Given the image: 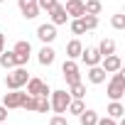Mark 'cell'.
Returning <instances> with one entry per match:
<instances>
[{
  "mask_svg": "<svg viewBox=\"0 0 125 125\" xmlns=\"http://www.w3.org/2000/svg\"><path fill=\"white\" fill-rule=\"evenodd\" d=\"M17 5L25 8V5H37V0H17Z\"/></svg>",
  "mask_w": 125,
  "mask_h": 125,
  "instance_id": "obj_33",
  "label": "cell"
},
{
  "mask_svg": "<svg viewBox=\"0 0 125 125\" xmlns=\"http://www.w3.org/2000/svg\"><path fill=\"white\" fill-rule=\"evenodd\" d=\"M61 74H64L66 83H79L81 81V74H79V64H76V59H66L64 64H61Z\"/></svg>",
  "mask_w": 125,
  "mask_h": 125,
  "instance_id": "obj_5",
  "label": "cell"
},
{
  "mask_svg": "<svg viewBox=\"0 0 125 125\" xmlns=\"http://www.w3.org/2000/svg\"><path fill=\"white\" fill-rule=\"evenodd\" d=\"M69 96H71V98H83V96H86V86H83V81L71 83V86H69Z\"/></svg>",
  "mask_w": 125,
  "mask_h": 125,
  "instance_id": "obj_23",
  "label": "cell"
},
{
  "mask_svg": "<svg viewBox=\"0 0 125 125\" xmlns=\"http://www.w3.org/2000/svg\"><path fill=\"white\" fill-rule=\"evenodd\" d=\"M105 113H108V118H113V120H120V118L125 115V105H123L120 101H110Z\"/></svg>",
  "mask_w": 125,
  "mask_h": 125,
  "instance_id": "obj_15",
  "label": "cell"
},
{
  "mask_svg": "<svg viewBox=\"0 0 125 125\" xmlns=\"http://www.w3.org/2000/svg\"><path fill=\"white\" fill-rule=\"evenodd\" d=\"M20 108H22V110H30V113H34V108H37V96H30V93H27Z\"/></svg>",
  "mask_w": 125,
  "mask_h": 125,
  "instance_id": "obj_25",
  "label": "cell"
},
{
  "mask_svg": "<svg viewBox=\"0 0 125 125\" xmlns=\"http://www.w3.org/2000/svg\"><path fill=\"white\" fill-rule=\"evenodd\" d=\"M27 93L30 96H49L52 91H49V86L42 81V79H27Z\"/></svg>",
  "mask_w": 125,
  "mask_h": 125,
  "instance_id": "obj_7",
  "label": "cell"
},
{
  "mask_svg": "<svg viewBox=\"0 0 125 125\" xmlns=\"http://www.w3.org/2000/svg\"><path fill=\"white\" fill-rule=\"evenodd\" d=\"M71 34H86V27L81 25V17H74L71 20Z\"/></svg>",
  "mask_w": 125,
  "mask_h": 125,
  "instance_id": "obj_28",
  "label": "cell"
},
{
  "mask_svg": "<svg viewBox=\"0 0 125 125\" xmlns=\"http://www.w3.org/2000/svg\"><path fill=\"white\" fill-rule=\"evenodd\" d=\"M110 25H113V30H125V15H123V12L113 15V17H110Z\"/></svg>",
  "mask_w": 125,
  "mask_h": 125,
  "instance_id": "obj_27",
  "label": "cell"
},
{
  "mask_svg": "<svg viewBox=\"0 0 125 125\" xmlns=\"http://www.w3.org/2000/svg\"><path fill=\"white\" fill-rule=\"evenodd\" d=\"M69 103H71L69 91H52V93H49V108H52L56 115H64L66 108H69Z\"/></svg>",
  "mask_w": 125,
  "mask_h": 125,
  "instance_id": "obj_2",
  "label": "cell"
},
{
  "mask_svg": "<svg viewBox=\"0 0 125 125\" xmlns=\"http://www.w3.org/2000/svg\"><path fill=\"white\" fill-rule=\"evenodd\" d=\"M54 5H59V0H37V8L44 10V12H49Z\"/></svg>",
  "mask_w": 125,
  "mask_h": 125,
  "instance_id": "obj_29",
  "label": "cell"
},
{
  "mask_svg": "<svg viewBox=\"0 0 125 125\" xmlns=\"http://www.w3.org/2000/svg\"><path fill=\"white\" fill-rule=\"evenodd\" d=\"M37 37H39L42 44H52V42L56 39V27H54L52 22H44V25L37 27Z\"/></svg>",
  "mask_w": 125,
  "mask_h": 125,
  "instance_id": "obj_6",
  "label": "cell"
},
{
  "mask_svg": "<svg viewBox=\"0 0 125 125\" xmlns=\"http://www.w3.org/2000/svg\"><path fill=\"white\" fill-rule=\"evenodd\" d=\"M79 59H83V64L86 66H96V64H101V52H98V47H86L83 52H81V56Z\"/></svg>",
  "mask_w": 125,
  "mask_h": 125,
  "instance_id": "obj_11",
  "label": "cell"
},
{
  "mask_svg": "<svg viewBox=\"0 0 125 125\" xmlns=\"http://www.w3.org/2000/svg\"><path fill=\"white\" fill-rule=\"evenodd\" d=\"M105 96H108L110 101H120V98L125 96V74H123V69H120V71H113V79L108 81Z\"/></svg>",
  "mask_w": 125,
  "mask_h": 125,
  "instance_id": "obj_1",
  "label": "cell"
},
{
  "mask_svg": "<svg viewBox=\"0 0 125 125\" xmlns=\"http://www.w3.org/2000/svg\"><path fill=\"white\" fill-rule=\"evenodd\" d=\"M0 123H8V108L0 103Z\"/></svg>",
  "mask_w": 125,
  "mask_h": 125,
  "instance_id": "obj_32",
  "label": "cell"
},
{
  "mask_svg": "<svg viewBox=\"0 0 125 125\" xmlns=\"http://www.w3.org/2000/svg\"><path fill=\"white\" fill-rule=\"evenodd\" d=\"M25 96H27V93H22V88H17V91H10V93H5V98H3V105H5L8 110H15V108H20V105H22Z\"/></svg>",
  "mask_w": 125,
  "mask_h": 125,
  "instance_id": "obj_8",
  "label": "cell"
},
{
  "mask_svg": "<svg viewBox=\"0 0 125 125\" xmlns=\"http://www.w3.org/2000/svg\"><path fill=\"white\" fill-rule=\"evenodd\" d=\"M86 79H88L93 86H101V83H105V71H103V66H101V64H96V66H88V74H86Z\"/></svg>",
  "mask_w": 125,
  "mask_h": 125,
  "instance_id": "obj_13",
  "label": "cell"
},
{
  "mask_svg": "<svg viewBox=\"0 0 125 125\" xmlns=\"http://www.w3.org/2000/svg\"><path fill=\"white\" fill-rule=\"evenodd\" d=\"M49 20H52V25L54 27H59V25H66L69 22V15H66V10H64V5H54L49 12Z\"/></svg>",
  "mask_w": 125,
  "mask_h": 125,
  "instance_id": "obj_10",
  "label": "cell"
},
{
  "mask_svg": "<svg viewBox=\"0 0 125 125\" xmlns=\"http://www.w3.org/2000/svg\"><path fill=\"white\" fill-rule=\"evenodd\" d=\"M66 15L74 20V17H81L83 15V0H66V5H64Z\"/></svg>",
  "mask_w": 125,
  "mask_h": 125,
  "instance_id": "obj_14",
  "label": "cell"
},
{
  "mask_svg": "<svg viewBox=\"0 0 125 125\" xmlns=\"http://www.w3.org/2000/svg\"><path fill=\"white\" fill-rule=\"evenodd\" d=\"M81 25L86 27V32H88V30H96V27H98V15H88V12H83V15H81Z\"/></svg>",
  "mask_w": 125,
  "mask_h": 125,
  "instance_id": "obj_20",
  "label": "cell"
},
{
  "mask_svg": "<svg viewBox=\"0 0 125 125\" xmlns=\"http://www.w3.org/2000/svg\"><path fill=\"white\" fill-rule=\"evenodd\" d=\"M49 125H69V120H66L64 115H52V120H49Z\"/></svg>",
  "mask_w": 125,
  "mask_h": 125,
  "instance_id": "obj_30",
  "label": "cell"
},
{
  "mask_svg": "<svg viewBox=\"0 0 125 125\" xmlns=\"http://www.w3.org/2000/svg\"><path fill=\"white\" fill-rule=\"evenodd\" d=\"M79 118V123L81 125H96L98 123V113L96 110H91V108H83V113L81 115H76Z\"/></svg>",
  "mask_w": 125,
  "mask_h": 125,
  "instance_id": "obj_17",
  "label": "cell"
},
{
  "mask_svg": "<svg viewBox=\"0 0 125 125\" xmlns=\"http://www.w3.org/2000/svg\"><path fill=\"white\" fill-rule=\"evenodd\" d=\"M47 110H52V108H49V96H37V108H34V113H47Z\"/></svg>",
  "mask_w": 125,
  "mask_h": 125,
  "instance_id": "obj_26",
  "label": "cell"
},
{
  "mask_svg": "<svg viewBox=\"0 0 125 125\" xmlns=\"http://www.w3.org/2000/svg\"><path fill=\"white\" fill-rule=\"evenodd\" d=\"M20 12H22V17H25V20H34L42 10H39L37 5H25V8H20Z\"/></svg>",
  "mask_w": 125,
  "mask_h": 125,
  "instance_id": "obj_24",
  "label": "cell"
},
{
  "mask_svg": "<svg viewBox=\"0 0 125 125\" xmlns=\"http://www.w3.org/2000/svg\"><path fill=\"white\" fill-rule=\"evenodd\" d=\"M12 54H15V66H27V61L32 56V44L27 39H20L12 47Z\"/></svg>",
  "mask_w": 125,
  "mask_h": 125,
  "instance_id": "obj_4",
  "label": "cell"
},
{
  "mask_svg": "<svg viewBox=\"0 0 125 125\" xmlns=\"http://www.w3.org/2000/svg\"><path fill=\"white\" fill-rule=\"evenodd\" d=\"M27 79H30L27 69H25V66H15L12 71H8L5 86H8V91H17V88H22V86L27 83Z\"/></svg>",
  "mask_w": 125,
  "mask_h": 125,
  "instance_id": "obj_3",
  "label": "cell"
},
{
  "mask_svg": "<svg viewBox=\"0 0 125 125\" xmlns=\"http://www.w3.org/2000/svg\"><path fill=\"white\" fill-rule=\"evenodd\" d=\"M3 49H5V34L0 32V52H3Z\"/></svg>",
  "mask_w": 125,
  "mask_h": 125,
  "instance_id": "obj_34",
  "label": "cell"
},
{
  "mask_svg": "<svg viewBox=\"0 0 125 125\" xmlns=\"http://www.w3.org/2000/svg\"><path fill=\"white\" fill-rule=\"evenodd\" d=\"M98 52H101V56L115 54V42H113V39H103V42L98 44Z\"/></svg>",
  "mask_w": 125,
  "mask_h": 125,
  "instance_id": "obj_22",
  "label": "cell"
},
{
  "mask_svg": "<svg viewBox=\"0 0 125 125\" xmlns=\"http://www.w3.org/2000/svg\"><path fill=\"white\" fill-rule=\"evenodd\" d=\"M0 66L8 69V71L15 69V54H12V49H10V52H5V49L0 52Z\"/></svg>",
  "mask_w": 125,
  "mask_h": 125,
  "instance_id": "obj_18",
  "label": "cell"
},
{
  "mask_svg": "<svg viewBox=\"0 0 125 125\" xmlns=\"http://www.w3.org/2000/svg\"><path fill=\"white\" fill-rule=\"evenodd\" d=\"M81 52H83V44H81L79 39H71V42L66 44V59H79Z\"/></svg>",
  "mask_w": 125,
  "mask_h": 125,
  "instance_id": "obj_16",
  "label": "cell"
},
{
  "mask_svg": "<svg viewBox=\"0 0 125 125\" xmlns=\"http://www.w3.org/2000/svg\"><path fill=\"white\" fill-rule=\"evenodd\" d=\"M101 10H103L101 0H86L83 3V12H88V15H101Z\"/></svg>",
  "mask_w": 125,
  "mask_h": 125,
  "instance_id": "obj_19",
  "label": "cell"
},
{
  "mask_svg": "<svg viewBox=\"0 0 125 125\" xmlns=\"http://www.w3.org/2000/svg\"><path fill=\"white\" fill-rule=\"evenodd\" d=\"M96 125H118V120H113V118H108V115H105V118H98V123H96Z\"/></svg>",
  "mask_w": 125,
  "mask_h": 125,
  "instance_id": "obj_31",
  "label": "cell"
},
{
  "mask_svg": "<svg viewBox=\"0 0 125 125\" xmlns=\"http://www.w3.org/2000/svg\"><path fill=\"white\" fill-rule=\"evenodd\" d=\"M83 98H71V103H69V108H66V113H71V115H81L83 113Z\"/></svg>",
  "mask_w": 125,
  "mask_h": 125,
  "instance_id": "obj_21",
  "label": "cell"
},
{
  "mask_svg": "<svg viewBox=\"0 0 125 125\" xmlns=\"http://www.w3.org/2000/svg\"><path fill=\"white\" fill-rule=\"evenodd\" d=\"M54 59H56V52H54L49 44H44V47L37 52V61H39L42 66H52V64H54Z\"/></svg>",
  "mask_w": 125,
  "mask_h": 125,
  "instance_id": "obj_12",
  "label": "cell"
},
{
  "mask_svg": "<svg viewBox=\"0 0 125 125\" xmlns=\"http://www.w3.org/2000/svg\"><path fill=\"white\" fill-rule=\"evenodd\" d=\"M0 125H8V123H0Z\"/></svg>",
  "mask_w": 125,
  "mask_h": 125,
  "instance_id": "obj_35",
  "label": "cell"
},
{
  "mask_svg": "<svg viewBox=\"0 0 125 125\" xmlns=\"http://www.w3.org/2000/svg\"><path fill=\"white\" fill-rule=\"evenodd\" d=\"M101 66H103V71H105V74L120 71V69H123V59H120L118 54H108V56H103V59H101Z\"/></svg>",
  "mask_w": 125,
  "mask_h": 125,
  "instance_id": "obj_9",
  "label": "cell"
},
{
  "mask_svg": "<svg viewBox=\"0 0 125 125\" xmlns=\"http://www.w3.org/2000/svg\"><path fill=\"white\" fill-rule=\"evenodd\" d=\"M0 3H5V0H0Z\"/></svg>",
  "mask_w": 125,
  "mask_h": 125,
  "instance_id": "obj_36",
  "label": "cell"
}]
</instances>
